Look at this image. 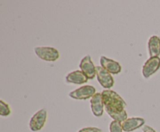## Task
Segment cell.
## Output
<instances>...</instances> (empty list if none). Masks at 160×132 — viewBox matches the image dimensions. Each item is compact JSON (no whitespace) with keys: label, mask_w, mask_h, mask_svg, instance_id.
Wrapping results in <instances>:
<instances>
[{"label":"cell","mask_w":160,"mask_h":132,"mask_svg":"<svg viewBox=\"0 0 160 132\" xmlns=\"http://www.w3.org/2000/svg\"><path fill=\"white\" fill-rule=\"evenodd\" d=\"M100 65L102 68L112 75L119 74L122 70L121 65L119 62L112 59L108 58L105 56H102L100 57Z\"/></svg>","instance_id":"9"},{"label":"cell","mask_w":160,"mask_h":132,"mask_svg":"<svg viewBox=\"0 0 160 132\" xmlns=\"http://www.w3.org/2000/svg\"><path fill=\"white\" fill-rule=\"evenodd\" d=\"M47 121V111L45 109H41L36 112L29 122V128L32 131L36 132L42 130L45 125Z\"/></svg>","instance_id":"3"},{"label":"cell","mask_w":160,"mask_h":132,"mask_svg":"<svg viewBox=\"0 0 160 132\" xmlns=\"http://www.w3.org/2000/svg\"><path fill=\"white\" fill-rule=\"evenodd\" d=\"M148 50L149 57H159L160 55V38L158 36L153 35L148 42Z\"/></svg>","instance_id":"12"},{"label":"cell","mask_w":160,"mask_h":132,"mask_svg":"<svg viewBox=\"0 0 160 132\" xmlns=\"http://www.w3.org/2000/svg\"><path fill=\"white\" fill-rule=\"evenodd\" d=\"M122 123L117 121H112L109 124V132H123Z\"/></svg>","instance_id":"14"},{"label":"cell","mask_w":160,"mask_h":132,"mask_svg":"<svg viewBox=\"0 0 160 132\" xmlns=\"http://www.w3.org/2000/svg\"><path fill=\"white\" fill-rule=\"evenodd\" d=\"M160 68V57H149L142 67V75L145 79H148Z\"/></svg>","instance_id":"7"},{"label":"cell","mask_w":160,"mask_h":132,"mask_svg":"<svg viewBox=\"0 0 160 132\" xmlns=\"http://www.w3.org/2000/svg\"><path fill=\"white\" fill-rule=\"evenodd\" d=\"M81 71H83L88 79H93L96 75V66H95L89 54L84 56L80 62Z\"/></svg>","instance_id":"6"},{"label":"cell","mask_w":160,"mask_h":132,"mask_svg":"<svg viewBox=\"0 0 160 132\" xmlns=\"http://www.w3.org/2000/svg\"><path fill=\"white\" fill-rule=\"evenodd\" d=\"M91 109L94 116L99 117L103 114V110H104L105 106L103 102L102 95V93H96L91 99Z\"/></svg>","instance_id":"8"},{"label":"cell","mask_w":160,"mask_h":132,"mask_svg":"<svg viewBox=\"0 0 160 132\" xmlns=\"http://www.w3.org/2000/svg\"><path fill=\"white\" fill-rule=\"evenodd\" d=\"M65 80L67 83H73L77 85H81L84 84L88 81L87 76L83 73L82 71L76 70L71 72L68 73L65 78Z\"/></svg>","instance_id":"11"},{"label":"cell","mask_w":160,"mask_h":132,"mask_svg":"<svg viewBox=\"0 0 160 132\" xmlns=\"http://www.w3.org/2000/svg\"><path fill=\"white\" fill-rule=\"evenodd\" d=\"M145 121L141 117H131L128 118L125 121L122 123V127L123 131L132 132L137 129L144 126Z\"/></svg>","instance_id":"10"},{"label":"cell","mask_w":160,"mask_h":132,"mask_svg":"<svg viewBox=\"0 0 160 132\" xmlns=\"http://www.w3.org/2000/svg\"><path fill=\"white\" fill-rule=\"evenodd\" d=\"M96 76L100 85L106 89H109L113 86L114 79L112 75L101 66H96Z\"/></svg>","instance_id":"5"},{"label":"cell","mask_w":160,"mask_h":132,"mask_svg":"<svg viewBox=\"0 0 160 132\" xmlns=\"http://www.w3.org/2000/svg\"><path fill=\"white\" fill-rule=\"evenodd\" d=\"M11 113L9 106L3 100H0V115L2 116H7Z\"/></svg>","instance_id":"13"},{"label":"cell","mask_w":160,"mask_h":132,"mask_svg":"<svg viewBox=\"0 0 160 132\" xmlns=\"http://www.w3.org/2000/svg\"><path fill=\"white\" fill-rule=\"evenodd\" d=\"M95 88L92 85H83L77 89L71 91L69 93V96L72 99L84 100L92 98L95 94Z\"/></svg>","instance_id":"4"},{"label":"cell","mask_w":160,"mask_h":132,"mask_svg":"<svg viewBox=\"0 0 160 132\" xmlns=\"http://www.w3.org/2000/svg\"><path fill=\"white\" fill-rule=\"evenodd\" d=\"M105 110L113 121L123 123L128 119L127 103L123 98L115 91L105 89L102 92Z\"/></svg>","instance_id":"1"},{"label":"cell","mask_w":160,"mask_h":132,"mask_svg":"<svg viewBox=\"0 0 160 132\" xmlns=\"http://www.w3.org/2000/svg\"><path fill=\"white\" fill-rule=\"evenodd\" d=\"M36 55L45 61H56L59 58V52L52 47H35L34 48Z\"/></svg>","instance_id":"2"},{"label":"cell","mask_w":160,"mask_h":132,"mask_svg":"<svg viewBox=\"0 0 160 132\" xmlns=\"http://www.w3.org/2000/svg\"><path fill=\"white\" fill-rule=\"evenodd\" d=\"M78 132H102V130L100 128H98V127H84V128L78 130Z\"/></svg>","instance_id":"15"},{"label":"cell","mask_w":160,"mask_h":132,"mask_svg":"<svg viewBox=\"0 0 160 132\" xmlns=\"http://www.w3.org/2000/svg\"><path fill=\"white\" fill-rule=\"evenodd\" d=\"M142 132H156L154 129L148 125H144L142 128Z\"/></svg>","instance_id":"16"}]
</instances>
